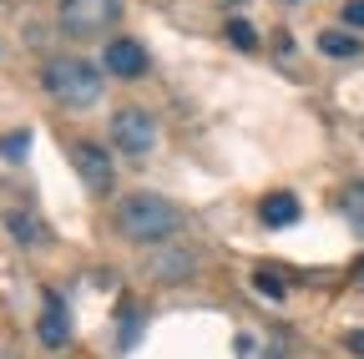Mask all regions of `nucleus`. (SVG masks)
<instances>
[{
    "instance_id": "nucleus-1",
    "label": "nucleus",
    "mask_w": 364,
    "mask_h": 359,
    "mask_svg": "<svg viewBox=\"0 0 364 359\" xmlns=\"http://www.w3.org/2000/svg\"><path fill=\"white\" fill-rule=\"evenodd\" d=\"M177 223L182 218H177V208L162 193H127L117 203V228L132 243H162V238L177 233Z\"/></svg>"
},
{
    "instance_id": "nucleus-2",
    "label": "nucleus",
    "mask_w": 364,
    "mask_h": 359,
    "mask_svg": "<svg viewBox=\"0 0 364 359\" xmlns=\"http://www.w3.org/2000/svg\"><path fill=\"white\" fill-rule=\"evenodd\" d=\"M41 86H46V97H56L61 107H76V112L102 102V71L86 66L81 56H51L41 71Z\"/></svg>"
},
{
    "instance_id": "nucleus-3",
    "label": "nucleus",
    "mask_w": 364,
    "mask_h": 359,
    "mask_svg": "<svg viewBox=\"0 0 364 359\" xmlns=\"http://www.w3.org/2000/svg\"><path fill=\"white\" fill-rule=\"evenodd\" d=\"M112 21H122V0H61V11H56V26L71 41L107 36Z\"/></svg>"
},
{
    "instance_id": "nucleus-4",
    "label": "nucleus",
    "mask_w": 364,
    "mask_h": 359,
    "mask_svg": "<svg viewBox=\"0 0 364 359\" xmlns=\"http://www.w3.org/2000/svg\"><path fill=\"white\" fill-rule=\"evenodd\" d=\"M112 147L127 157H147L157 147V117H147L142 107H122L112 117Z\"/></svg>"
},
{
    "instance_id": "nucleus-5",
    "label": "nucleus",
    "mask_w": 364,
    "mask_h": 359,
    "mask_svg": "<svg viewBox=\"0 0 364 359\" xmlns=\"http://www.w3.org/2000/svg\"><path fill=\"white\" fill-rule=\"evenodd\" d=\"M71 167H76V177H81L86 193H107V188L117 183L112 157H107V147H97V142H71Z\"/></svg>"
},
{
    "instance_id": "nucleus-6",
    "label": "nucleus",
    "mask_w": 364,
    "mask_h": 359,
    "mask_svg": "<svg viewBox=\"0 0 364 359\" xmlns=\"http://www.w3.org/2000/svg\"><path fill=\"white\" fill-rule=\"evenodd\" d=\"M102 61H107V71H112V76H122V81H136V76L147 71V51L136 46V41H127V36L107 41V51H102Z\"/></svg>"
},
{
    "instance_id": "nucleus-7",
    "label": "nucleus",
    "mask_w": 364,
    "mask_h": 359,
    "mask_svg": "<svg viewBox=\"0 0 364 359\" xmlns=\"http://www.w3.org/2000/svg\"><path fill=\"white\" fill-rule=\"evenodd\" d=\"M258 218L268 223V228H294V223H299V198L294 193H268L258 203Z\"/></svg>"
},
{
    "instance_id": "nucleus-8",
    "label": "nucleus",
    "mask_w": 364,
    "mask_h": 359,
    "mask_svg": "<svg viewBox=\"0 0 364 359\" xmlns=\"http://www.w3.org/2000/svg\"><path fill=\"white\" fill-rule=\"evenodd\" d=\"M41 344L46 349H61L66 344V309L56 294H46V309H41Z\"/></svg>"
},
{
    "instance_id": "nucleus-9",
    "label": "nucleus",
    "mask_w": 364,
    "mask_h": 359,
    "mask_svg": "<svg viewBox=\"0 0 364 359\" xmlns=\"http://www.w3.org/2000/svg\"><path fill=\"white\" fill-rule=\"evenodd\" d=\"M193 268H198V258H193L188 248H167V253L152 258V274H157V279H188Z\"/></svg>"
},
{
    "instance_id": "nucleus-10",
    "label": "nucleus",
    "mask_w": 364,
    "mask_h": 359,
    "mask_svg": "<svg viewBox=\"0 0 364 359\" xmlns=\"http://www.w3.org/2000/svg\"><path fill=\"white\" fill-rule=\"evenodd\" d=\"M318 51L334 56V61H354L359 56V41L349 31H324V36H318Z\"/></svg>"
},
{
    "instance_id": "nucleus-11",
    "label": "nucleus",
    "mask_w": 364,
    "mask_h": 359,
    "mask_svg": "<svg viewBox=\"0 0 364 359\" xmlns=\"http://www.w3.org/2000/svg\"><path fill=\"white\" fill-rule=\"evenodd\" d=\"M6 228H11V238H21V243H41V238H46V233H41V223H36L31 213H21V208L6 213Z\"/></svg>"
},
{
    "instance_id": "nucleus-12",
    "label": "nucleus",
    "mask_w": 364,
    "mask_h": 359,
    "mask_svg": "<svg viewBox=\"0 0 364 359\" xmlns=\"http://www.w3.org/2000/svg\"><path fill=\"white\" fill-rule=\"evenodd\" d=\"M344 218H349V228L364 238V183H349L344 188Z\"/></svg>"
},
{
    "instance_id": "nucleus-13",
    "label": "nucleus",
    "mask_w": 364,
    "mask_h": 359,
    "mask_svg": "<svg viewBox=\"0 0 364 359\" xmlns=\"http://www.w3.org/2000/svg\"><path fill=\"white\" fill-rule=\"evenodd\" d=\"M26 152H31V132H6V137H0V157L21 162Z\"/></svg>"
},
{
    "instance_id": "nucleus-14",
    "label": "nucleus",
    "mask_w": 364,
    "mask_h": 359,
    "mask_svg": "<svg viewBox=\"0 0 364 359\" xmlns=\"http://www.w3.org/2000/svg\"><path fill=\"white\" fill-rule=\"evenodd\" d=\"M253 289H258L263 299H273V304L284 299V279H279V274H268V268H258V274H253Z\"/></svg>"
},
{
    "instance_id": "nucleus-15",
    "label": "nucleus",
    "mask_w": 364,
    "mask_h": 359,
    "mask_svg": "<svg viewBox=\"0 0 364 359\" xmlns=\"http://www.w3.org/2000/svg\"><path fill=\"white\" fill-rule=\"evenodd\" d=\"M339 16H344V31H364V0H349Z\"/></svg>"
},
{
    "instance_id": "nucleus-16",
    "label": "nucleus",
    "mask_w": 364,
    "mask_h": 359,
    "mask_svg": "<svg viewBox=\"0 0 364 359\" xmlns=\"http://www.w3.org/2000/svg\"><path fill=\"white\" fill-rule=\"evenodd\" d=\"M228 36H233V41H238V46H253V31H248L243 21H233V26H228Z\"/></svg>"
},
{
    "instance_id": "nucleus-17",
    "label": "nucleus",
    "mask_w": 364,
    "mask_h": 359,
    "mask_svg": "<svg viewBox=\"0 0 364 359\" xmlns=\"http://www.w3.org/2000/svg\"><path fill=\"white\" fill-rule=\"evenodd\" d=\"M344 344H349L354 354H364V329H349V334H344Z\"/></svg>"
}]
</instances>
